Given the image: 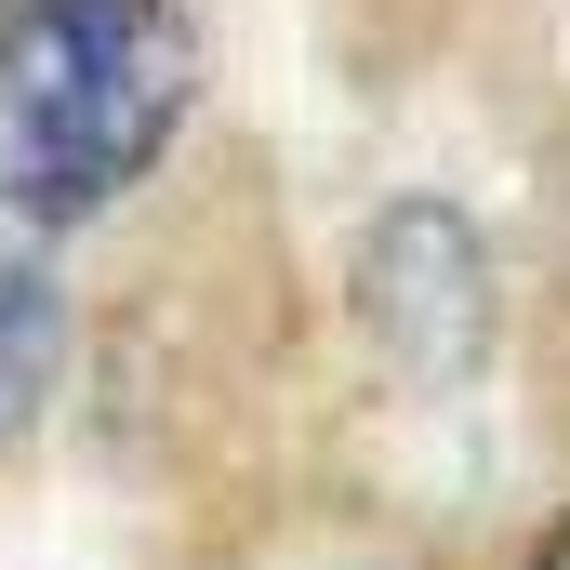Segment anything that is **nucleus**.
Listing matches in <instances>:
<instances>
[{
	"instance_id": "obj_1",
	"label": "nucleus",
	"mask_w": 570,
	"mask_h": 570,
	"mask_svg": "<svg viewBox=\"0 0 570 570\" xmlns=\"http://www.w3.org/2000/svg\"><path fill=\"white\" fill-rule=\"evenodd\" d=\"M199 120L186 0H0V226H107Z\"/></svg>"
},
{
	"instance_id": "obj_2",
	"label": "nucleus",
	"mask_w": 570,
	"mask_h": 570,
	"mask_svg": "<svg viewBox=\"0 0 570 570\" xmlns=\"http://www.w3.org/2000/svg\"><path fill=\"white\" fill-rule=\"evenodd\" d=\"M358 292H372V332L399 345V358H464L478 332H491V266H478V239H464V213H372V253H358Z\"/></svg>"
},
{
	"instance_id": "obj_3",
	"label": "nucleus",
	"mask_w": 570,
	"mask_h": 570,
	"mask_svg": "<svg viewBox=\"0 0 570 570\" xmlns=\"http://www.w3.org/2000/svg\"><path fill=\"white\" fill-rule=\"evenodd\" d=\"M53 372H67V279L40 266V239L0 226V451L40 425Z\"/></svg>"
},
{
	"instance_id": "obj_4",
	"label": "nucleus",
	"mask_w": 570,
	"mask_h": 570,
	"mask_svg": "<svg viewBox=\"0 0 570 570\" xmlns=\"http://www.w3.org/2000/svg\"><path fill=\"white\" fill-rule=\"evenodd\" d=\"M531 570H570V518H558V531H544V558H531Z\"/></svg>"
}]
</instances>
